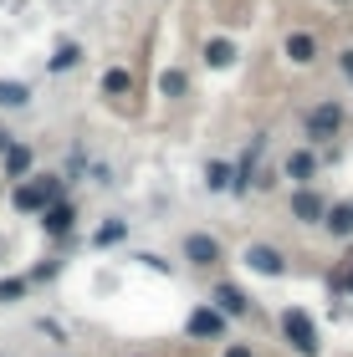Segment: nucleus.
<instances>
[{
  "mask_svg": "<svg viewBox=\"0 0 353 357\" xmlns=\"http://www.w3.org/2000/svg\"><path fill=\"white\" fill-rule=\"evenodd\" d=\"M185 261L189 266H215L220 261V240L215 235H189L185 240Z\"/></svg>",
  "mask_w": 353,
  "mask_h": 357,
  "instance_id": "obj_7",
  "label": "nucleus"
},
{
  "mask_svg": "<svg viewBox=\"0 0 353 357\" xmlns=\"http://www.w3.org/2000/svg\"><path fill=\"white\" fill-rule=\"evenodd\" d=\"M26 102H31L26 82H0V107H26Z\"/></svg>",
  "mask_w": 353,
  "mask_h": 357,
  "instance_id": "obj_15",
  "label": "nucleus"
},
{
  "mask_svg": "<svg viewBox=\"0 0 353 357\" xmlns=\"http://www.w3.org/2000/svg\"><path fill=\"white\" fill-rule=\"evenodd\" d=\"M185 332L195 337V342H210V337L226 332V317H220L215 306H195V312H189V321H185Z\"/></svg>",
  "mask_w": 353,
  "mask_h": 357,
  "instance_id": "obj_4",
  "label": "nucleus"
},
{
  "mask_svg": "<svg viewBox=\"0 0 353 357\" xmlns=\"http://www.w3.org/2000/svg\"><path fill=\"white\" fill-rule=\"evenodd\" d=\"M338 128H343V107H338V102H317V107L308 112V138H312V143L338 138Z\"/></svg>",
  "mask_w": 353,
  "mask_h": 357,
  "instance_id": "obj_3",
  "label": "nucleus"
},
{
  "mask_svg": "<svg viewBox=\"0 0 353 357\" xmlns=\"http://www.w3.org/2000/svg\"><path fill=\"white\" fill-rule=\"evenodd\" d=\"M159 92H164V97H185L189 92V77L185 72H164V77H159Z\"/></svg>",
  "mask_w": 353,
  "mask_h": 357,
  "instance_id": "obj_17",
  "label": "nucleus"
},
{
  "mask_svg": "<svg viewBox=\"0 0 353 357\" xmlns=\"http://www.w3.org/2000/svg\"><path fill=\"white\" fill-rule=\"evenodd\" d=\"M31 174V149L26 143H6V178H26Z\"/></svg>",
  "mask_w": 353,
  "mask_h": 357,
  "instance_id": "obj_10",
  "label": "nucleus"
},
{
  "mask_svg": "<svg viewBox=\"0 0 353 357\" xmlns=\"http://www.w3.org/2000/svg\"><path fill=\"white\" fill-rule=\"evenodd\" d=\"M210 301H215V312H220V317H246V312H251V301L240 296L236 286H215V296H210Z\"/></svg>",
  "mask_w": 353,
  "mask_h": 357,
  "instance_id": "obj_9",
  "label": "nucleus"
},
{
  "mask_svg": "<svg viewBox=\"0 0 353 357\" xmlns=\"http://www.w3.org/2000/svg\"><path fill=\"white\" fill-rule=\"evenodd\" d=\"M205 61H210V67H231V61H236V46H231V41H210V46H205Z\"/></svg>",
  "mask_w": 353,
  "mask_h": 357,
  "instance_id": "obj_16",
  "label": "nucleus"
},
{
  "mask_svg": "<svg viewBox=\"0 0 353 357\" xmlns=\"http://www.w3.org/2000/svg\"><path fill=\"white\" fill-rule=\"evenodd\" d=\"M312 169H317V158H312L308 149H297L292 158H287V178H297V184H308V178H312Z\"/></svg>",
  "mask_w": 353,
  "mask_h": 357,
  "instance_id": "obj_13",
  "label": "nucleus"
},
{
  "mask_svg": "<svg viewBox=\"0 0 353 357\" xmlns=\"http://www.w3.org/2000/svg\"><path fill=\"white\" fill-rule=\"evenodd\" d=\"M205 184L210 189H231V164H210L205 169Z\"/></svg>",
  "mask_w": 353,
  "mask_h": 357,
  "instance_id": "obj_20",
  "label": "nucleus"
},
{
  "mask_svg": "<svg viewBox=\"0 0 353 357\" xmlns=\"http://www.w3.org/2000/svg\"><path fill=\"white\" fill-rule=\"evenodd\" d=\"M77 61H82V46H72V41H67V46H62V52L52 56V72H67V67H77Z\"/></svg>",
  "mask_w": 353,
  "mask_h": 357,
  "instance_id": "obj_18",
  "label": "nucleus"
},
{
  "mask_svg": "<svg viewBox=\"0 0 353 357\" xmlns=\"http://www.w3.org/2000/svg\"><path fill=\"white\" fill-rule=\"evenodd\" d=\"M343 72H348V77H353V52H343Z\"/></svg>",
  "mask_w": 353,
  "mask_h": 357,
  "instance_id": "obj_23",
  "label": "nucleus"
},
{
  "mask_svg": "<svg viewBox=\"0 0 353 357\" xmlns=\"http://www.w3.org/2000/svg\"><path fill=\"white\" fill-rule=\"evenodd\" d=\"M103 92L108 97H123V92H134V77H128V67H113L103 77Z\"/></svg>",
  "mask_w": 353,
  "mask_h": 357,
  "instance_id": "obj_14",
  "label": "nucleus"
},
{
  "mask_svg": "<svg viewBox=\"0 0 353 357\" xmlns=\"http://www.w3.org/2000/svg\"><path fill=\"white\" fill-rule=\"evenodd\" d=\"M246 266L256 275H287V255L271 250V245H246Z\"/></svg>",
  "mask_w": 353,
  "mask_h": 357,
  "instance_id": "obj_5",
  "label": "nucleus"
},
{
  "mask_svg": "<svg viewBox=\"0 0 353 357\" xmlns=\"http://www.w3.org/2000/svg\"><path fill=\"white\" fill-rule=\"evenodd\" d=\"M52 199H62V184L52 174H41V178H31V184L15 189V209H26V215H41Z\"/></svg>",
  "mask_w": 353,
  "mask_h": 357,
  "instance_id": "obj_1",
  "label": "nucleus"
},
{
  "mask_svg": "<svg viewBox=\"0 0 353 357\" xmlns=\"http://www.w3.org/2000/svg\"><path fill=\"white\" fill-rule=\"evenodd\" d=\"M26 296V281H0V301H21Z\"/></svg>",
  "mask_w": 353,
  "mask_h": 357,
  "instance_id": "obj_21",
  "label": "nucleus"
},
{
  "mask_svg": "<svg viewBox=\"0 0 353 357\" xmlns=\"http://www.w3.org/2000/svg\"><path fill=\"white\" fill-rule=\"evenodd\" d=\"M6 143H10V138H6V133H0V153H6Z\"/></svg>",
  "mask_w": 353,
  "mask_h": 357,
  "instance_id": "obj_24",
  "label": "nucleus"
},
{
  "mask_svg": "<svg viewBox=\"0 0 353 357\" xmlns=\"http://www.w3.org/2000/svg\"><path fill=\"white\" fill-rule=\"evenodd\" d=\"M123 235H128V225H123V220H113V225H103V230L92 235V240H98V245H118Z\"/></svg>",
  "mask_w": 353,
  "mask_h": 357,
  "instance_id": "obj_19",
  "label": "nucleus"
},
{
  "mask_svg": "<svg viewBox=\"0 0 353 357\" xmlns=\"http://www.w3.org/2000/svg\"><path fill=\"white\" fill-rule=\"evenodd\" d=\"M226 357H251V347H246V342H231V347H226Z\"/></svg>",
  "mask_w": 353,
  "mask_h": 357,
  "instance_id": "obj_22",
  "label": "nucleus"
},
{
  "mask_svg": "<svg viewBox=\"0 0 353 357\" xmlns=\"http://www.w3.org/2000/svg\"><path fill=\"white\" fill-rule=\"evenodd\" d=\"M72 220H77V209H72L67 199H52V204L41 209V230L52 235V240H57V235H67V230H72Z\"/></svg>",
  "mask_w": 353,
  "mask_h": 357,
  "instance_id": "obj_6",
  "label": "nucleus"
},
{
  "mask_svg": "<svg viewBox=\"0 0 353 357\" xmlns=\"http://www.w3.org/2000/svg\"><path fill=\"white\" fill-rule=\"evenodd\" d=\"M282 332H287V342H292L302 357H317V327H312V317L302 312V306H292V312L282 317Z\"/></svg>",
  "mask_w": 353,
  "mask_h": 357,
  "instance_id": "obj_2",
  "label": "nucleus"
},
{
  "mask_svg": "<svg viewBox=\"0 0 353 357\" xmlns=\"http://www.w3.org/2000/svg\"><path fill=\"white\" fill-rule=\"evenodd\" d=\"M287 56H292L297 67H308V61H317V41L308 31H297V36H287Z\"/></svg>",
  "mask_w": 353,
  "mask_h": 357,
  "instance_id": "obj_11",
  "label": "nucleus"
},
{
  "mask_svg": "<svg viewBox=\"0 0 353 357\" xmlns=\"http://www.w3.org/2000/svg\"><path fill=\"white\" fill-rule=\"evenodd\" d=\"M323 194H312V189H297L292 194V215L302 220V225H323Z\"/></svg>",
  "mask_w": 353,
  "mask_h": 357,
  "instance_id": "obj_8",
  "label": "nucleus"
},
{
  "mask_svg": "<svg viewBox=\"0 0 353 357\" xmlns=\"http://www.w3.org/2000/svg\"><path fill=\"white\" fill-rule=\"evenodd\" d=\"M323 225L333 235H353V204H333V209H323Z\"/></svg>",
  "mask_w": 353,
  "mask_h": 357,
  "instance_id": "obj_12",
  "label": "nucleus"
}]
</instances>
